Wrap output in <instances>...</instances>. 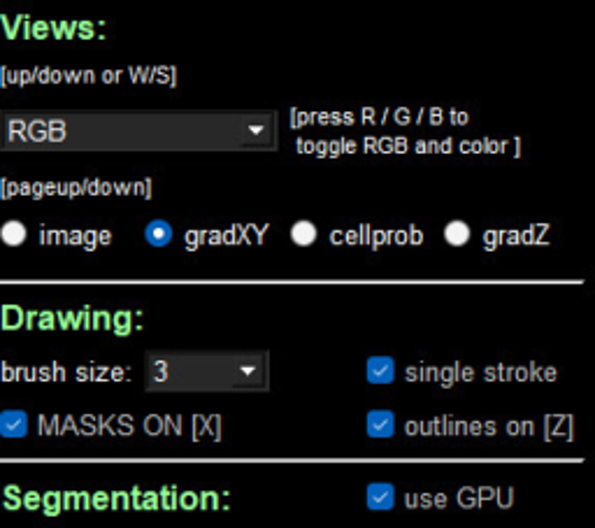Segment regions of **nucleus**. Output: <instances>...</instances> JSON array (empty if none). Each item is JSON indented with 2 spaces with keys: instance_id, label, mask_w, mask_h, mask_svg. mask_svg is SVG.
<instances>
[{
  "instance_id": "7",
  "label": "nucleus",
  "mask_w": 595,
  "mask_h": 528,
  "mask_svg": "<svg viewBox=\"0 0 595 528\" xmlns=\"http://www.w3.org/2000/svg\"><path fill=\"white\" fill-rule=\"evenodd\" d=\"M444 238H447L449 245L461 247L470 240V226L465 224V221H451V224L444 228Z\"/></svg>"
},
{
  "instance_id": "1",
  "label": "nucleus",
  "mask_w": 595,
  "mask_h": 528,
  "mask_svg": "<svg viewBox=\"0 0 595 528\" xmlns=\"http://www.w3.org/2000/svg\"><path fill=\"white\" fill-rule=\"evenodd\" d=\"M393 373H396V368H393L391 359H370V363H368L370 382L386 384L393 380Z\"/></svg>"
},
{
  "instance_id": "6",
  "label": "nucleus",
  "mask_w": 595,
  "mask_h": 528,
  "mask_svg": "<svg viewBox=\"0 0 595 528\" xmlns=\"http://www.w3.org/2000/svg\"><path fill=\"white\" fill-rule=\"evenodd\" d=\"M291 240L298 247L314 245V240H317V226L312 221H298V224L291 226Z\"/></svg>"
},
{
  "instance_id": "9",
  "label": "nucleus",
  "mask_w": 595,
  "mask_h": 528,
  "mask_svg": "<svg viewBox=\"0 0 595 528\" xmlns=\"http://www.w3.org/2000/svg\"><path fill=\"white\" fill-rule=\"evenodd\" d=\"M128 319H131V317H128V315H126V312H121V315L117 317V321H119V328H117V331H119L121 335H124V333H128V326H126V321H128Z\"/></svg>"
},
{
  "instance_id": "3",
  "label": "nucleus",
  "mask_w": 595,
  "mask_h": 528,
  "mask_svg": "<svg viewBox=\"0 0 595 528\" xmlns=\"http://www.w3.org/2000/svg\"><path fill=\"white\" fill-rule=\"evenodd\" d=\"M368 505L375 510L393 508V489L386 484H372L368 489Z\"/></svg>"
},
{
  "instance_id": "8",
  "label": "nucleus",
  "mask_w": 595,
  "mask_h": 528,
  "mask_svg": "<svg viewBox=\"0 0 595 528\" xmlns=\"http://www.w3.org/2000/svg\"><path fill=\"white\" fill-rule=\"evenodd\" d=\"M3 240L10 247H19L26 240V226L19 224V221H7L3 226Z\"/></svg>"
},
{
  "instance_id": "2",
  "label": "nucleus",
  "mask_w": 595,
  "mask_h": 528,
  "mask_svg": "<svg viewBox=\"0 0 595 528\" xmlns=\"http://www.w3.org/2000/svg\"><path fill=\"white\" fill-rule=\"evenodd\" d=\"M145 235H147L149 245H154V247H166L168 242L172 240V228H170L168 221L156 219V221H152V224L147 226Z\"/></svg>"
},
{
  "instance_id": "5",
  "label": "nucleus",
  "mask_w": 595,
  "mask_h": 528,
  "mask_svg": "<svg viewBox=\"0 0 595 528\" xmlns=\"http://www.w3.org/2000/svg\"><path fill=\"white\" fill-rule=\"evenodd\" d=\"M0 431H3L7 438H17V435L26 433V415L24 412H5L3 419H0Z\"/></svg>"
},
{
  "instance_id": "4",
  "label": "nucleus",
  "mask_w": 595,
  "mask_h": 528,
  "mask_svg": "<svg viewBox=\"0 0 595 528\" xmlns=\"http://www.w3.org/2000/svg\"><path fill=\"white\" fill-rule=\"evenodd\" d=\"M368 431L375 438H389L393 433V415H389V412H372L368 417Z\"/></svg>"
}]
</instances>
